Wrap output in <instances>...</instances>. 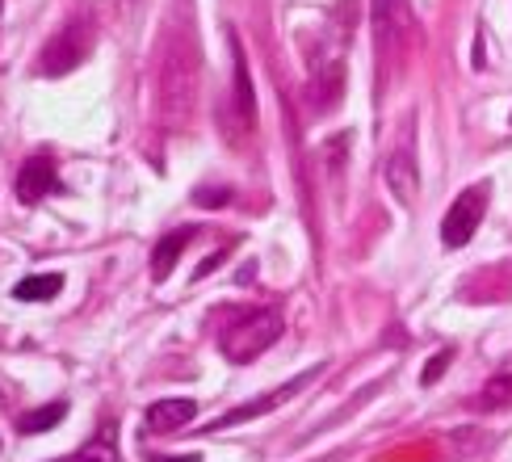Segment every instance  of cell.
Returning <instances> with one entry per match:
<instances>
[{
    "instance_id": "1",
    "label": "cell",
    "mask_w": 512,
    "mask_h": 462,
    "mask_svg": "<svg viewBox=\"0 0 512 462\" xmlns=\"http://www.w3.org/2000/svg\"><path fill=\"white\" fill-rule=\"evenodd\" d=\"M194 13L189 0H177L173 21L160 34L156 47V122L168 135H185L198 114L202 93V47L194 34Z\"/></svg>"
},
{
    "instance_id": "2",
    "label": "cell",
    "mask_w": 512,
    "mask_h": 462,
    "mask_svg": "<svg viewBox=\"0 0 512 462\" xmlns=\"http://www.w3.org/2000/svg\"><path fill=\"white\" fill-rule=\"evenodd\" d=\"M277 336H282V315L273 307H248V311H236L227 320V328L219 336V349L231 366H248L265 349L277 345Z\"/></svg>"
},
{
    "instance_id": "3",
    "label": "cell",
    "mask_w": 512,
    "mask_h": 462,
    "mask_svg": "<svg viewBox=\"0 0 512 462\" xmlns=\"http://www.w3.org/2000/svg\"><path fill=\"white\" fill-rule=\"evenodd\" d=\"M93 42H97V26H93V17H76L68 21L47 47H42V76H59V72H72L76 63H84V55L93 51Z\"/></svg>"
},
{
    "instance_id": "4",
    "label": "cell",
    "mask_w": 512,
    "mask_h": 462,
    "mask_svg": "<svg viewBox=\"0 0 512 462\" xmlns=\"http://www.w3.org/2000/svg\"><path fill=\"white\" fill-rule=\"evenodd\" d=\"M487 194H492V185L479 181L454 198V206L445 210V219H441V244L445 248H462V244L475 240V231L487 215Z\"/></svg>"
},
{
    "instance_id": "5",
    "label": "cell",
    "mask_w": 512,
    "mask_h": 462,
    "mask_svg": "<svg viewBox=\"0 0 512 462\" xmlns=\"http://www.w3.org/2000/svg\"><path fill=\"white\" fill-rule=\"evenodd\" d=\"M387 185H391V194L399 202H416L420 194V164H416V135H412V126L403 131V139L391 147V156H387Z\"/></svg>"
},
{
    "instance_id": "6",
    "label": "cell",
    "mask_w": 512,
    "mask_h": 462,
    "mask_svg": "<svg viewBox=\"0 0 512 462\" xmlns=\"http://www.w3.org/2000/svg\"><path fill=\"white\" fill-rule=\"evenodd\" d=\"M412 30V17L403 0H374V42H378V55L382 59H395L403 38Z\"/></svg>"
},
{
    "instance_id": "7",
    "label": "cell",
    "mask_w": 512,
    "mask_h": 462,
    "mask_svg": "<svg viewBox=\"0 0 512 462\" xmlns=\"http://www.w3.org/2000/svg\"><path fill=\"white\" fill-rule=\"evenodd\" d=\"M319 370H324V366H311L307 374H298V378H290V383H282V387H277V391H269V395H261V399H252V404H244V408H236V412H227V416H219V420H215V425H210V433H223L227 425H244V420H252V416H261V412H273L277 404H286V399H290V395H298V391H303L307 383H315V378H319Z\"/></svg>"
},
{
    "instance_id": "8",
    "label": "cell",
    "mask_w": 512,
    "mask_h": 462,
    "mask_svg": "<svg viewBox=\"0 0 512 462\" xmlns=\"http://www.w3.org/2000/svg\"><path fill=\"white\" fill-rule=\"evenodd\" d=\"M231 51H236V97H231V126L227 135H248L256 126V93H252V76H248V63H244V51H240V38L231 34Z\"/></svg>"
},
{
    "instance_id": "9",
    "label": "cell",
    "mask_w": 512,
    "mask_h": 462,
    "mask_svg": "<svg viewBox=\"0 0 512 462\" xmlns=\"http://www.w3.org/2000/svg\"><path fill=\"white\" fill-rule=\"evenodd\" d=\"M55 189H59V173H55V164L47 156H34V160L21 164V173H17V198L26 202V206L42 202L47 194H55Z\"/></svg>"
},
{
    "instance_id": "10",
    "label": "cell",
    "mask_w": 512,
    "mask_h": 462,
    "mask_svg": "<svg viewBox=\"0 0 512 462\" xmlns=\"http://www.w3.org/2000/svg\"><path fill=\"white\" fill-rule=\"evenodd\" d=\"M307 93H311L315 110H328V105H336L340 93H345V63H340V59H319L311 68Z\"/></svg>"
},
{
    "instance_id": "11",
    "label": "cell",
    "mask_w": 512,
    "mask_h": 462,
    "mask_svg": "<svg viewBox=\"0 0 512 462\" xmlns=\"http://www.w3.org/2000/svg\"><path fill=\"white\" fill-rule=\"evenodd\" d=\"M198 416V404L185 395H173V399H156L152 408H147V429L152 433H173L181 425H189V420Z\"/></svg>"
},
{
    "instance_id": "12",
    "label": "cell",
    "mask_w": 512,
    "mask_h": 462,
    "mask_svg": "<svg viewBox=\"0 0 512 462\" xmlns=\"http://www.w3.org/2000/svg\"><path fill=\"white\" fill-rule=\"evenodd\" d=\"M198 231L194 227H177V231H168V236L156 244V252H152V278L160 282V278H168L173 273V265H177V257L185 252V244L194 240Z\"/></svg>"
},
{
    "instance_id": "13",
    "label": "cell",
    "mask_w": 512,
    "mask_h": 462,
    "mask_svg": "<svg viewBox=\"0 0 512 462\" xmlns=\"http://www.w3.org/2000/svg\"><path fill=\"white\" fill-rule=\"evenodd\" d=\"M55 462H118V437H114V425H105L89 446H80L76 454L68 458H55Z\"/></svg>"
},
{
    "instance_id": "14",
    "label": "cell",
    "mask_w": 512,
    "mask_h": 462,
    "mask_svg": "<svg viewBox=\"0 0 512 462\" xmlns=\"http://www.w3.org/2000/svg\"><path fill=\"white\" fill-rule=\"evenodd\" d=\"M475 408H479V412H500V408H512V370H504V374H496V378H487V387L479 391Z\"/></svg>"
},
{
    "instance_id": "15",
    "label": "cell",
    "mask_w": 512,
    "mask_h": 462,
    "mask_svg": "<svg viewBox=\"0 0 512 462\" xmlns=\"http://www.w3.org/2000/svg\"><path fill=\"white\" fill-rule=\"evenodd\" d=\"M59 290H63L59 273H42V278H21L17 290H13V299H21V303H42V299H55Z\"/></svg>"
},
{
    "instance_id": "16",
    "label": "cell",
    "mask_w": 512,
    "mask_h": 462,
    "mask_svg": "<svg viewBox=\"0 0 512 462\" xmlns=\"http://www.w3.org/2000/svg\"><path fill=\"white\" fill-rule=\"evenodd\" d=\"M63 416H68V404H63V399H55V404L38 408V412H30V416H21V420H17V429H21V433H47V429L59 425Z\"/></svg>"
},
{
    "instance_id": "17",
    "label": "cell",
    "mask_w": 512,
    "mask_h": 462,
    "mask_svg": "<svg viewBox=\"0 0 512 462\" xmlns=\"http://www.w3.org/2000/svg\"><path fill=\"white\" fill-rule=\"evenodd\" d=\"M450 362H454V345H445V349H441L437 357H429V366L420 370V383H424V387H433L437 378L445 374V366H450Z\"/></svg>"
},
{
    "instance_id": "18",
    "label": "cell",
    "mask_w": 512,
    "mask_h": 462,
    "mask_svg": "<svg viewBox=\"0 0 512 462\" xmlns=\"http://www.w3.org/2000/svg\"><path fill=\"white\" fill-rule=\"evenodd\" d=\"M143 5V0H126V9H139Z\"/></svg>"
},
{
    "instance_id": "19",
    "label": "cell",
    "mask_w": 512,
    "mask_h": 462,
    "mask_svg": "<svg viewBox=\"0 0 512 462\" xmlns=\"http://www.w3.org/2000/svg\"><path fill=\"white\" fill-rule=\"evenodd\" d=\"M0 5H5V0H0Z\"/></svg>"
}]
</instances>
